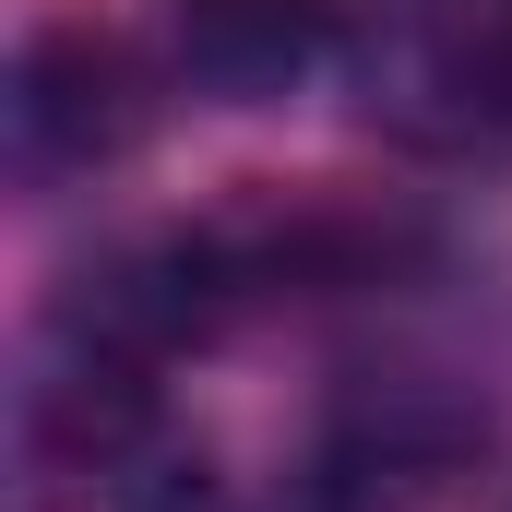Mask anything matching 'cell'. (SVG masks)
Here are the masks:
<instances>
[{
    "label": "cell",
    "instance_id": "6da1fadb",
    "mask_svg": "<svg viewBox=\"0 0 512 512\" xmlns=\"http://www.w3.org/2000/svg\"><path fill=\"white\" fill-rule=\"evenodd\" d=\"M143 84H131V48L108 24H48L36 48H24V131H36V155H60V167H96V155H120L131 143V108Z\"/></svg>",
    "mask_w": 512,
    "mask_h": 512
},
{
    "label": "cell",
    "instance_id": "7a4b0ae2",
    "mask_svg": "<svg viewBox=\"0 0 512 512\" xmlns=\"http://www.w3.org/2000/svg\"><path fill=\"white\" fill-rule=\"evenodd\" d=\"M179 12H191V36H203L215 60H274V48L310 36L322 0H179Z\"/></svg>",
    "mask_w": 512,
    "mask_h": 512
}]
</instances>
